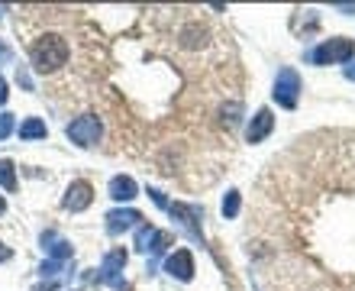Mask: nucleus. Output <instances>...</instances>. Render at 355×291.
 Segmentation results:
<instances>
[{
	"instance_id": "1",
	"label": "nucleus",
	"mask_w": 355,
	"mask_h": 291,
	"mask_svg": "<svg viewBox=\"0 0 355 291\" xmlns=\"http://www.w3.org/2000/svg\"><path fill=\"white\" fill-rule=\"evenodd\" d=\"M68 56H71V49L58 33H42L29 46V62H33L39 75H52L62 65H68Z\"/></svg>"
},
{
	"instance_id": "2",
	"label": "nucleus",
	"mask_w": 355,
	"mask_h": 291,
	"mask_svg": "<svg viewBox=\"0 0 355 291\" xmlns=\"http://www.w3.org/2000/svg\"><path fill=\"white\" fill-rule=\"evenodd\" d=\"M352 56H355V42L346 36H339V39H327L307 58L313 65H343V62H352Z\"/></svg>"
},
{
	"instance_id": "3",
	"label": "nucleus",
	"mask_w": 355,
	"mask_h": 291,
	"mask_svg": "<svg viewBox=\"0 0 355 291\" xmlns=\"http://www.w3.org/2000/svg\"><path fill=\"white\" fill-rule=\"evenodd\" d=\"M101 117H94V113H87V117H78V120L68 123V140L78 142L81 149H91V146H97V140H101Z\"/></svg>"
},
{
	"instance_id": "4",
	"label": "nucleus",
	"mask_w": 355,
	"mask_h": 291,
	"mask_svg": "<svg viewBox=\"0 0 355 291\" xmlns=\"http://www.w3.org/2000/svg\"><path fill=\"white\" fill-rule=\"evenodd\" d=\"M275 101L284 107V110H294L300 101V75L294 68H281L278 78H275Z\"/></svg>"
},
{
	"instance_id": "5",
	"label": "nucleus",
	"mask_w": 355,
	"mask_h": 291,
	"mask_svg": "<svg viewBox=\"0 0 355 291\" xmlns=\"http://www.w3.org/2000/svg\"><path fill=\"white\" fill-rule=\"evenodd\" d=\"M123 265H126V253H123V249L110 253L107 259H103V265H101V282L110 285V288H116V291H126V278L120 275Z\"/></svg>"
},
{
	"instance_id": "6",
	"label": "nucleus",
	"mask_w": 355,
	"mask_h": 291,
	"mask_svg": "<svg viewBox=\"0 0 355 291\" xmlns=\"http://www.w3.org/2000/svg\"><path fill=\"white\" fill-rule=\"evenodd\" d=\"M165 272H168L171 278H178V282H191V278H194V259H191V253H187V249L171 253L168 263H165Z\"/></svg>"
},
{
	"instance_id": "7",
	"label": "nucleus",
	"mask_w": 355,
	"mask_h": 291,
	"mask_svg": "<svg viewBox=\"0 0 355 291\" xmlns=\"http://www.w3.org/2000/svg\"><path fill=\"white\" fill-rule=\"evenodd\" d=\"M139 220H142V214L139 210H126V207H123V210H110V214H107V233L110 236H116V233H123V230H130V226H139Z\"/></svg>"
},
{
	"instance_id": "8",
	"label": "nucleus",
	"mask_w": 355,
	"mask_h": 291,
	"mask_svg": "<svg viewBox=\"0 0 355 291\" xmlns=\"http://www.w3.org/2000/svg\"><path fill=\"white\" fill-rule=\"evenodd\" d=\"M91 201H94V188H91V181H75L71 188H68V194H65V207L68 210H87L91 207Z\"/></svg>"
},
{
	"instance_id": "9",
	"label": "nucleus",
	"mask_w": 355,
	"mask_h": 291,
	"mask_svg": "<svg viewBox=\"0 0 355 291\" xmlns=\"http://www.w3.org/2000/svg\"><path fill=\"white\" fill-rule=\"evenodd\" d=\"M271 130H275V117H271L268 107H262V110L252 117V123H249V130H245V140H249V142H262Z\"/></svg>"
},
{
	"instance_id": "10",
	"label": "nucleus",
	"mask_w": 355,
	"mask_h": 291,
	"mask_svg": "<svg viewBox=\"0 0 355 291\" xmlns=\"http://www.w3.org/2000/svg\"><path fill=\"white\" fill-rule=\"evenodd\" d=\"M171 217H175L178 224L184 226L187 233L194 236V240H200V230H197V217H200V207H184V204H168Z\"/></svg>"
},
{
	"instance_id": "11",
	"label": "nucleus",
	"mask_w": 355,
	"mask_h": 291,
	"mask_svg": "<svg viewBox=\"0 0 355 291\" xmlns=\"http://www.w3.org/2000/svg\"><path fill=\"white\" fill-rule=\"evenodd\" d=\"M136 194H139V188H136V181H132L130 175H116V178L110 181V197L113 201H132Z\"/></svg>"
},
{
	"instance_id": "12",
	"label": "nucleus",
	"mask_w": 355,
	"mask_h": 291,
	"mask_svg": "<svg viewBox=\"0 0 355 291\" xmlns=\"http://www.w3.org/2000/svg\"><path fill=\"white\" fill-rule=\"evenodd\" d=\"M42 246L49 249V256L55 259V263H65V259H71V243H65V240H58L55 233H42Z\"/></svg>"
},
{
	"instance_id": "13",
	"label": "nucleus",
	"mask_w": 355,
	"mask_h": 291,
	"mask_svg": "<svg viewBox=\"0 0 355 291\" xmlns=\"http://www.w3.org/2000/svg\"><path fill=\"white\" fill-rule=\"evenodd\" d=\"M46 133H49V126L39 117H29V120H23L19 123V140L26 142V140H46Z\"/></svg>"
},
{
	"instance_id": "14",
	"label": "nucleus",
	"mask_w": 355,
	"mask_h": 291,
	"mask_svg": "<svg viewBox=\"0 0 355 291\" xmlns=\"http://www.w3.org/2000/svg\"><path fill=\"white\" fill-rule=\"evenodd\" d=\"M0 188L3 191H17V169L10 159H0Z\"/></svg>"
},
{
	"instance_id": "15",
	"label": "nucleus",
	"mask_w": 355,
	"mask_h": 291,
	"mask_svg": "<svg viewBox=\"0 0 355 291\" xmlns=\"http://www.w3.org/2000/svg\"><path fill=\"white\" fill-rule=\"evenodd\" d=\"M155 240H159V230H155V226H149V224L139 226V233H136V249H139V253H149Z\"/></svg>"
},
{
	"instance_id": "16",
	"label": "nucleus",
	"mask_w": 355,
	"mask_h": 291,
	"mask_svg": "<svg viewBox=\"0 0 355 291\" xmlns=\"http://www.w3.org/2000/svg\"><path fill=\"white\" fill-rule=\"evenodd\" d=\"M236 214H239V191H230V194L223 197V217L233 220Z\"/></svg>"
},
{
	"instance_id": "17",
	"label": "nucleus",
	"mask_w": 355,
	"mask_h": 291,
	"mask_svg": "<svg viewBox=\"0 0 355 291\" xmlns=\"http://www.w3.org/2000/svg\"><path fill=\"white\" fill-rule=\"evenodd\" d=\"M10 133H13V117H10V113H0V140H7Z\"/></svg>"
},
{
	"instance_id": "18",
	"label": "nucleus",
	"mask_w": 355,
	"mask_h": 291,
	"mask_svg": "<svg viewBox=\"0 0 355 291\" xmlns=\"http://www.w3.org/2000/svg\"><path fill=\"white\" fill-rule=\"evenodd\" d=\"M58 269H62V263H55V259H49V263L39 265V272H42V278H49V275H58Z\"/></svg>"
},
{
	"instance_id": "19",
	"label": "nucleus",
	"mask_w": 355,
	"mask_h": 291,
	"mask_svg": "<svg viewBox=\"0 0 355 291\" xmlns=\"http://www.w3.org/2000/svg\"><path fill=\"white\" fill-rule=\"evenodd\" d=\"M17 81H19L23 88H26V91H33V78H29L26 68H19V72H17Z\"/></svg>"
},
{
	"instance_id": "20",
	"label": "nucleus",
	"mask_w": 355,
	"mask_h": 291,
	"mask_svg": "<svg viewBox=\"0 0 355 291\" xmlns=\"http://www.w3.org/2000/svg\"><path fill=\"white\" fill-rule=\"evenodd\" d=\"M7 62H13V49L7 42H0V65H7Z\"/></svg>"
},
{
	"instance_id": "21",
	"label": "nucleus",
	"mask_w": 355,
	"mask_h": 291,
	"mask_svg": "<svg viewBox=\"0 0 355 291\" xmlns=\"http://www.w3.org/2000/svg\"><path fill=\"white\" fill-rule=\"evenodd\" d=\"M149 197H152V201H155V204H159V207H168V201H165V194H162V191L149 188Z\"/></svg>"
},
{
	"instance_id": "22",
	"label": "nucleus",
	"mask_w": 355,
	"mask_h": 291,
	"mask_svg": "<svg viewBox=\"0 0 355 291\" xmlns=\"http://www.w3.org/2000/svg\"><path fill=\"white\" fill-rule=\"evenodd\" d=\"M7 97H10V91H7V81L0 78V103H7Z\"/></svg>"
},
{
	"instance_id": "23",
	"label": "nucleus",
	"mask_w": 355,
	"mask_h": 291,
	"mask_svg": "<svg viewBox=\"0 0 355 291\" xmlns=\"http://www.w3.org/2000/svg\"><path fill=\"white\" fill-rule=\"evenodd\" d=\"M10 256H13V253H10V246H3V243H0V263H7Z\"/></svg>"
},
{
	"instance_id": "24",
	"label": "nucleus",
	"mask_w": 355,
	"mask_h": 291,
	"mask_svg": "<svg viewBox=\"0 0 355 291\" xmlns=\"http://www.w3.org/2000/svg\"><path fill=\"white\" fill-rule=\"evenodd\" d=\"M346 78H349V81H355V65H349V68H346Z\"/></svg>"
},
{
	"instance_id": "25",
	"label": "nucleus",
	"mask_w": 355,
	"mask_h": 291,
	"mask_svg": "<svg viewBox=\"0 0 355 291\" xmlns=\"http://www.w3.org/2000/svg\"><path fill=\"white\" fill-rule=\"evenodd\" d=\"M3 210H7V201H3V197H0V214H3Z\"/></svg>"
},
{
	"instance_id": "26",
	"label": "nucleus",
	"mask_w": 355,
	"mask_h": 291,
	"mask_svg": "<svg viewBox=\"0 0 355 291\" xmlns=\"http://www.w3.org/2000/svg\"><path fill=\"white\" fill-rule=\"evenodd\" d=\"M0 17H3V7H0Z\"/></svg>"
}]
</instances>
